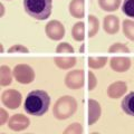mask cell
Instances as JSON below:
<instances>
[{
	"label": "cell",
	"instance_id": "cell-10",
	"mask_svg": "<svg viewBox=\"0 0 134 134\" xmlns=\"http://www.w3.org/2000/svg\"><path fill=\"white\" fill-rule=\"evenodd\" d=\"M103 27H104V30H105L107 34L110 35H114L119 31V28H120V19L117 18L116 16H106L104 17V23H103Z\"/></svg>",
	"mask_w": 134,
	"mask_h": 134
},
{
	"label": "cell",
	"instance_id": "cell-17",
	"mask_svg": "<svg viewBox=\"0 0 134 134\" xmlns=\"http://www.w3.org/2000/svg\"><path fill=\"white\" fill-rule=\"evenodd\" d=\"M122 0H98V5L105 11H114L117 10Z\"/></svg>",
	"mask_w": 134,
	"mask_h": 134
},
{
	"label": "cell",
	"instance_id": "cell-14",
	"mask_svg": "<svg viewBox=\"0 0 134 134\" xmlns=\"http://www.w3.org/2000/svg\"><path fill=\"white\" fill-rule=\"evenodd\" d=\"M122 110L130 116H134V92L127 94L122 100Z\"/></svg>",
	"mask_w": 134,
	"mask_h": 134
},
{
	"label": "cell",
	"instance_id": "cell-3",
	"mask_svg": "<svg viewBox=\"0 0 134 134\" xmlns=\"http://www.w3.org/2000/svg\"><path fill=\"white\" fill-rule=\"evenodd\" d=\"M76 108L77 103L74 97H72V96H62L54 105L53 113L56 119L66 120L76 112Z\"/></svg>",
	"mask_w": 134,
	"mask_h": 134
},
{
	"label": "cell",
	"instance_id": "cell-25",
	"mask_svg": "<svg viewBox=\"0 0 134 134\" xmlns=\"http://www.w3.org/2000/svg\"><path fill=\"white\" fill-rule=\"evenodd\" d=\"M57 53H74V48L68 43H60L56 48Z\"/></svg>",
	"mask_w": 134,
	"mask_h": 134
},
{
	"label": "cell",
	"instance_id": "cell-28",
	"mask_svg": "<svg viewBox=\"0 0 134 134\" xmlns=\"http://www.w3.org/2000/svg\"><path fill=\"white\" fill-rule=\"evenodd\" d=\"M7 117H8L7 112L3 110V108H1V110H0V125H3V124H5Z\"/></svg>",
	"mask_w": 134,
	"mask_h": 134
},
{
	"label": "cell",
	"instance_id": "cell-15",
	"mask_svg": "<svg viewBox=\"0 0 134 134\" xmlns=\"http://www.w3.org/2000/svg\"><path fill=\"white\" fill-rule=\"evenodd\" d=\"M56 65L62 69H68L76 65V58L75 57H56Z\"/></svg>",
	"mask_w": 134,
	"mask_h": 134
},
{
	"label": "cell",
	"instance_id": "cell-11",
	"mask_svg": "<svg viewBox=\"0 0 134 134\" xmlns=\"http://www.w3.org/2000/svg\"><path fill=\"white\" fill-rule=\"evenodd\" d=\"M126 90H127V86L124 82H115L108 86L107 95L111 98H119L126 92Z\"/></svg>",
	"mask_w": 134,
	"mask_h": 134
},
{
	"label": "cell",
	"instance_id": "cell-2",
	"mask_svg": "<svg viewBox=\"0 0 134 134\" xmlns=\"http://www.w3.org/2000/svg\"><path fill=\"white\" fill-rule=\"evenodd\" d=\"M27 14L37 20H45L52 14V0H24Z\"/></svg>",
	"mask_w": 134,
	"mask_h": 134
},
{
	"label": "cell",
	"instance_id": "cell-6",
	"mask_svg": "<svg viewBox=\"0 0 134 134\" xmlns=\"http://www.w3.org/2000/svg\"><path fill=\"white\" fill-rule=\"evenodd\" d=\"M84 70L76 69L73 72H69L65 77L66 86L70 90H78L84 85Z\"/></svg>",
	"mask_w": 134,
	"mask_h": 134
},
{
	"label": "cell",
	"instance_id": "cell-12",
	"mask_svg": "<svg viewBox=\"0 0 134 134\" xmlns=\"http://www.w3.org/2000/svg\"><path fill=\"white\" fill-rule=\"evenodd\" d=\"M100 116V105L94 99H88V125H93Z\"/></svg>",
	"mask_w": 134,
	"mask_h": 134
},
{
	"label": "cell",
	"instance_id": "cell-16",
	"mask_svg": "<svg viewBox=\"0 0 134 134\" xmlns=\"http://www.w3.org/2000/svg\"><path fill=\"white\" fill-rule=\"evenodd\" d=\"M12 82L11 70L8 66H1L0 67V85L1 86H8Z\"/></svg>",
	"mask_w": 134,
	"mask_h": 134
},
{
	"label": "cell",
	"instance_id": "cell-7",
	"mask_svg": "<svg viewBox=\"0 0 134 134\" xmlns=\"http://www.w3.org/2000/svg\"><path fill=\"white\" fill-rule=\"evenodd\" d=\"M46 35L53 40H60L65 36V27L58 20H52L46 25Z\"/></svg>",
	"mask_w": 134,
	"mask_h": 134
},
{
	"label": "cell",
	"instance_id": "cell-5",
	"mask_svg": "<svg viewBox=\"0 0 134 134\" xmlns=\"http://www.w3.org/2000/svg\"><path fill=\"white\" fill-rule=\"evenodd\" d=\"M21 94L15 90H7L1 95V100L3 105L9 107L10 110H15V108L19 107L21 104Z\"/></svg>",
	"mask_w": 134,
	"mask_h": 134
},
{
	"label": "cell",
	"instance_id": "cell-18",
	"mask_svg": "<svg viewBox=\"0 0 134 134\" xmlns=\"http://www.w3.org/2000/svg\"><path fill=\"white\" fill-rule=\"evenodd\" d=\"M85 25L83 21H78L74 25L73 30H72V35L73 38L77 41H82L84 40V36H85Z\"/></svg>",
	"mask_w": 134,
	"mask_h": 134
},
{
	"label": "cell",
	"instance_id": "cell-22",
	"mask_svg": "<svg viewBox=\"0 0 134 134\" xmlns=\"http://www.w3.org/2000/svg\"><path fill=\"white\" fill-rule=\"evenodd\" d=\"M122 10L130 18H134V0H124Z\"/></svg>",
	"mask_w": 134,
	"mask_h": 134
},
{
	"label": "cell",
	"instance_id": "cell-23",
	"mask_svg": "<svg viewBox=\"0 0 134 134\" xmlns=\"http://www.w3.org/2000/svg\"><path fill=\"white\" fill-rule=\"evenodd\" d=\"M83 132V127L79 123H73L67 127L64 133L65 134H81Z\"/></svg>",
	"mask_w": 134,
	"mask_h": 134
},
{
	"label": "cell",
	"instance_id": "cell-8",
	"mask_svg": "<svg viewBox=\"0 0 134 134\" xmlns=\"http://www.w3.org/2000/svg\"><path fill=\"white\" fill-rule=\"evenodd\" d=\"M29 119L26 117L24 114H15L10 117L8 126L12 131H23L29 126Z\"/></svg>",
	"mask_w": 134,
	"mask_h": 134
},
{
	"label": "cell",
	"instance_id": "cell-24",
	"mask_svg": "<svg viewBox=\"0 0 134 134\" xmlns=\"http://www.w3.org/2000/svg\"><path fill=\"white\" fill-rule=\"evenodd\" d=\"M108 52L110 53H117V52H120V53H129L130 52V49L126 45H124V44H121V43H116L114 45H112L110 49H108Z\"/></svg>",
	"mask_w": 134,
	"mask_h": 134
},
{
	"label": "cell",
	"instance_id": "cell-26",
	"mask_svg": "<svg viewBox=\"0 0 134 134\" xmlns=\"http://www.w3.org/2000/svg\"><path fill=\"white\" fill-rule=\"evenodd\" d=\"M96 84H97V81H96L95 75L93 74V72H88V90L93 91L95 88Z\"/></svg>",
	"mask_w": 134,
	"mask_h": 134
},
{
	"label": "cell",
	"instance_id": "cell-1",
	"mask_svg": "<svg viewBox=\"0 0 134 134\" xmlns=\"http://www.w3.org/2000/svg\"><path fill=\"white\" fill-rule=\"evenodd\" d=\"M50 98L45 91H32L25 100V111L34 116H41L48 111Z\"/></svg>",
	"mask_w": 134,
	"mask_h": 134
},
{
	"label": "cell",
	"instance_id": "cell-20",
	"mask_svg": "<svg viewBox=\"0 0 134 134\" xmlns=\"http://www.w3.org/2000/svg\"><path fill=\"white\" fill-rule=\"evenodd\" d=\"M123 32L130 40L134 41V21L132 20H124L123 21Z\"/></svg>",
	"mask_w": 134,
	"mask_h": 134
},
{
	"label": "cell",
	"instance_id": "cell-13",
	"mask_svg": "<svg viewBox=\"0 0 134 134\" xmlns=\"http://www.w3.org/2000/svg\"><path fill=\"white\" fill-rule=\"evenodd\" d=\"M85 1L84 0H72L69 3V14L72 15L74 18L82 19L84 15H85Z\"/></svg>",
	"mask_w": 134,
	"mask_h": 134
},
{
	"label": "cell",
	"instance_id": "cell-4",
	"mask_svg": "<svg viewBox=\"0 0 134 134\" xmlns=\"http://www.w3.org/2000/svg\"><path fill=\"white\" fill-rule=\"evenodd\" d=\"M14 77L20 84H30L35 79V72L27 64H18L14 68Z\"/></svg>",
	"mask_w": 134,
	"mask_h": 134
},
{
	"label": "cell",
	"instance_id": "cell-19",
	"mask_svg": "<svg viewBox=\"0 0 134 134\" xmlns=\"http://www.w3.org/2000/svg\"><path fill=\"white\" fill-rule=\"evenodd\" d=\"M88 37H94L96 35V32L98 31V27H99V23L98 19L95 16L90 15L88 16Z\"/></svg>",
	"mask_w": 134,
	"mask_h": 134
},
{
	"label": "cell",
	"instance_id": "cell-27",
	"mask_svg": "<svg viewBox=\"0 0 134 134\" xmlns=\"http://www.w3.org/2000/svg\"><path fill=\"white\" fill-rule=\"evenodd\" d=\"M9 53H15V52H20V53H28V49L24 47L23 45H14L11 48L8 49Z\"/></svg>",
	"mask_w": 134,
	"mask_h": 134
},
{
	"label": "cell",
	"instance_id": "cell-21",
	"mask_svg": "<svg viewBox=\"0 0 134 134\" xmlns=\"http://www.w3.org/2000/svg\"><path fill=\"white\" fill-rule=\"evenodd\" d=\"M106 62H107L106 57H90L88 58V66L94 69L102 68V67L106 64Z\"/></svg>",
	"mask_w": 134,
	"mask_h": 134
},
{
	"label": "cell",
	"instance_id": "cell-9",
	"mask_svg": "<svg viewBox=\"0 0 134 134\" xmlns=\"http://www.w3.org/2000/svg\"><path fill=\"white\" fill-rule=\"evenodd\" d=\"M111 68L115 72H126L131 66V59L129 57H113L111 59Z\"/></svg>",
	"mask_w": 134,
	"mask_h": 134
}]
</instances>
